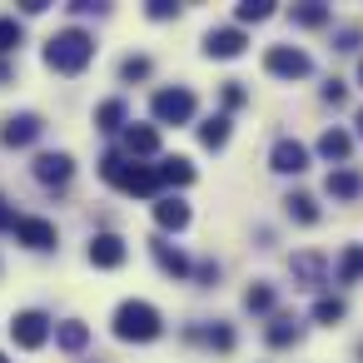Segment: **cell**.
Masks as SVG:
<instances>
[{"label":"cell","instance_id":"obj_1","mask_svg":"<svg viewBox=\"0 0 363 363\" xmlns=\"http://www.w3.org/2000/svg\"><path fill=\"white\" fill-rule=\"evenodd\" d=\"M95 60V35L90 30H60V35H50L45 40V65L55 70V75H80L85 65Z\"/></svg>","mask_w":363,"mask_h":363},{"label":"cell","instance_id":"obj_2","mask_svg":"<svg viewBox=\"0 0 363 363\" xmlns=\"http://www.w3.org/2000/svg\"><path fill=\"white\" fill-rule=\"evenodd\" d=\"M160 333H164V318H160L155 303L125 298V303L115 308V338H125V343H155Z\"/></svg>","mask_w":363,"mask_h":363},{"label":"cell","instance_id":"obj_3","mask_svg":"<svg viewBox=\"0 0 363 363\" xmlns=\"http://www.w3.org/2000/svg\"><path fill=\"white\" fill-rule=\"evenodd\" d=\"M100 174H105L115 189H125V194H140V199H150V194L160 189V174H155V164H130L125 155H105V160H100Z\"/></svg>","mask_w":363,"mask_h":363},{"label":"cell","instance_id":"obj_4","mask_svg":"<svg viewBox=\"0 0 363 363\" xmlns=\"http://www.w3.org/2000/svg\"><path fill=\"white\" fill-rule=\"evenodd\" d=\"M150 110H155L160 125H189V120H194V90H184V85L160 90V95L150 100Z\"/></svg>","mask_w":363,"mask_h":363},{"label":"cell","instance_id":"obj_5","mask_svg":"<svg viewBox=\"0 0 363 363\" xmlns=\"http://www.w3.org/2000/svg\"><path fill=\"white\" fill-rule=\"evenodd\" d=\"M264 70L279 75V80H303V75L313 70V60H308L303 50H294V45H269V50H264Z\"/></svg>","mask_w":363,"mask_h":363},{"label":"cell","instance_id":"obj_6","mask_svg":"<svg viewBox=\"0 0 363 363\" xmlns=\"http://www.w3.org/2000/svg\"><path fill=\"white\" fill-rule=\"evenodd\" d=\"M11 338H16V348H40V343L50 338V318H45L40 308H26V313H16V323H11Z\"/></svg>","mask_w":363,"mask_h":363},{"label":"cell","instance_id":"obj_7","mask_svg":"<svg viewBox=\"0 0 363 363\" xmlns=\"http://www.w3.org/2000/svg\"><path fill=\"white\" fill-rule=\"evenodd\" d=\"M244 45H249V40H244L239 26H224V30H209V35H204V55H209V60H234V55H244Z\"/></svg>","mask_w":363,"mask_h":363},{"label":"cell","instance_id":"obj_8","mask_svg":"<svg viewBox=\"0 0 363 363\" xmlns=\"http://www.w3.org/2000/svg\"><path fill=\"white\" fill-rule=\"evenodd\" d=\"M294 284L298 289H323L328 284V264H323V254H313V249H303V254H294Z\"/></svg>","mask_w":363,"mask_h":363},{"label":"cell","instance_id":"obj_9","mask_svg":"<svg viewBox=\"0 0 363 363\" xmlns=\"http://www.w3.org/2000/svg\"><path fill=\"white\" fill-rule=\"evenodd\" d=\"M16 239H21L26 249H55V224L26 214V219H16Z\"/></svg>","mask_w":363,"mask_h":363},{"label":"cell","instance_id":"obj_10","mask_svg":"<svg viewBox=\"0 0 363 363\" xmlns=\"http://www.w3.org/2000/svg\"><path fill=\"white\" fill-rule=\"evenodd\" d=\"M125 254H130V249H125L120 234H95V239H90V264H95V269H120Z\"/></svg>","mask_w":363,"mask_h":363},{"label":"cell","instance_id":"obj_11","mask_svg":"<svg viewBox=\"0 0 363 363\" xmlns=\"http://www.w3.org/2000/svg\"><path fill=\"white\" fill-rule=\"evenodd\" d=\"M40 130H45V120H40V115H11V120H6V130H0V140H6L11 150H21V145L40 140Z\"/></svg>","mask_w":363,"mask_h":363},{"label":"cell","instance_id":"obj_12","mask_svg":"<svg viewBox=\"0 0 363 363\" xmlns=\"http://www.w3.org/2000/svg\"><path fill=\"white\" fill-rule=\"evenodd\" d=\"M269 164H274L279 174H303V169H308V150H303L298 140H279L274 155H269Z\"/></svg>","mask_w":363,"mask_h":363},{"label":"cell","instance_id":"obj_13","mask_svg":"<svg viewBox=\"0 0 363 363\" xmlns=\"http://www.w3.org/2000/svg\"><path fill=\"white\" fill-rule=\"evenodd\" d=\"M70 174H75L70 155H35V179L40 184H65Z\"/></svg>","mask_w":363,"mask_h":363},{"label":"cell","instance_id":"obj_14","mask_svg":"<svg viewBox=\"0 0 363 363\" xmlns=\"http://www.w3.org/2000/svg\"><path fill=\"white\" fill-rule=\"evenodd\" d=\"M150 249H155V264H160L169 279H184V274H189V259H184L169 239H150Z\"/></svg>","mask_w":363,"mask_h":363},{"label":"cell","instance_id":"obj_15","mask_svg":"<svg viewBox=\"0 0 363 363\" xmlns=\"http://www.w3.org/2000/svg\"><path fill=\"white\" fill-rule=\"evenodd\" d=\"M125 150L130 155H160V130L155 125H130L125 130Z\"/></svg>","mask_w":363,"mask_h":363},{"label":"cell","instance_id":"obj_16","mask_svg":"<svg viewBox=\"0 0 363 363\" xmlns=\"http://www.w3.org/2000/svg\"><path fill=\"white\" fill-rule=\"evenodd\" d=\"M155 174H160V184H194V164H189L184 155H174V160L155 164Z\"/></svg>","mask_w":363,"mask_h":363},{"label":"cell","instance_id":"obj_17","mask_svg":"<svg viewBox=\"0 0 363 363\" xmlns=\"http://www.w3.org/2000/svg\"><path fill=\"white\" fill-rule=\"evenodd\" d=\"M298 338H303V323H298V318L279 313V318L269 323V343H274V348H289V343H298Z\"/></svg>","mask_w":363,"mask_h":363},{"label":"cell","instance_id":"obj_18","mask_svg":"<svg viewBox=\"0 0 363 363\" xmlns=\"http://www.w3.org/2000/svg\"><path fill=\"white\" fill-rule=\"evenodd\" d=\"M348 150H353V140H348L343 130H323V135H318V155H323V160H338V164H343Z\"/></svg>","mask_w":363,"mask_h":363},{"label":"cell","instance_id":"obj_19","mask_svg":"<svg viewBox=\"0 0 363 363\" xmlns=\"http://www.w3.org/2000/svg\"><path fill=\"white\" fill-rule=\"evenodd\" d=\"M155 219H160V229H184V224H189V204L160 199V204H155Z\"/></svg>","mask_w":363,"mask_h":363},{"label":"cell","instance_id":"obj_20","mask_svg":"<svg viewBox=\"0 0 363 363\" xmlns=\"http://www.w3.org/2000/svg\"><path fill=\"white\" fill-rule=\"evenodd\" d=\"M55 343H60L65 353H80V348L90 343V328H85L80 318H70V323H60V328H55Z\"/></svg>","mask_w":363,"mask_h":363},{"label":"cell","instance_id":"obj_21","mask_svg":"<svg viewBox=\"0 0 363 363\" xmlns=\"http://www.w3.org/2000/svg\"><path fill=\"white\" fill-rule=\"evenodd\" d=\"M358 189H363V179H358L353 169H333V174H328V194H333V199H358Z\"/></svg>","mask_w":363,"mask_h":363},{"label":"cell","instance_id":"obj_22","mask_svg":"<svg viewBox=\"0 0 363 363\" xmlns=\"http://www.w3.org/2000/svg\"><path fill=\"white\" fill-rule=\"evenodd\" d=\"M363 279V244H348L338 259V284H358Z\"/></svg>","mask_w":363,"mask_h":363},{"label":"cell","instance_id":"obj_23","mask_svg":"<svg viewBox=\"0 0 363 363\" xmlns=\"http://www.w3.org/2000/svg\"><path fill=\"white\" fill-rule=\"evenodd\" d=\"M120 125H125V100H105V105L95 110V130L110 135V130H120Z\"/></svg>","mask_w":363,"mask_h":363},{"label":"cell","instance_id":"obj_24","mask_svg":"<svg viewBox=\"0 0 363 363\" xmlns=\"http://www.w3.org/2000/svg\"><path fill=\"white\" fill-rule=\"evenodd\" d=\"M199 140H204L209 150H224V140H229V115H214V120H204V125H199Z\"/></svg>","mask_w":363,"mask_h":363},{"label":"cell","instance_id":"obj_25","mask_svg":"<svg viewBox=\"0 0 363 363\" xmlns=\"http://www.w3.org/2000/svg\"><path fill=\"white\" fill-rule=\"evenodd\" d=\"M284 204H289V214H294L298 224H318V204H313V194H303V189H298V194H289Z\"/></svg>","mask_w":363,"mask_h":363},{"label":"cell","instance_id":"obj_26","mask_svg":"<svg viewBox=\"0 0 363 363\" xmlns=\"http://www.w3.org/2000/svg\"><path fill=\"white\" fill-rule=\"evenodd\" d=\"M234 16H239V26H259V21H269V16H274V0H244Z\"/></svg>","mask_w":363,"mask_h":363},{"label":"cell","instance_id":"obj_27","mask_svg":"<svg viewBox=\"0 0 363 363\" xmlns=\"http://www.w3.org/2000/svg\"><path fill=\"white\" fill-rule=\"evenodd\" d=\"M294 26H328V6H318V0H308V6H294Z\"/></svg>","mask_w":363,"mask_h":363},{"label":"cell","instance_id":"obj_28","mask_svg":"<svg viewBox=\"0 0 363 363\" xmlns=\"http://www.w3.org/2000/svg\"><path fill=\"white\" fill-rule=\"evenodd\" d=\"M244 308H249V313H269V308H274V289H269V284H254V289L244 294Z\"/></svg>","mask_w":363,"mask_h":363},{"label":"cell","instance_id":"obj_29","mask_svg":"<svg viewBox=\"0 0 363 363\" xmlns=\"http://www.w3.org/2000/svg\"><path fill=\"white\" fill-rule=\"evenodd\" d=\"M313 318H318V323H328V328H333V323H338V318H343V298H318V303H313Z\"/></svg>","mask_w":363,"mask_h":363},{"label":"cell","instance_id":"obj_30","mask_svg":"<svg viewBox=\"0 0 363 363\" xmlns=\"http://www.w3.org/2000/svg\"><path fill=\"white\" fill-rule=\"evenodd\" d=\"M16 45H21V21L0 16V55H6V50H16Z\"/></svg>","mask_w":363,"mask_h":363},{"label":"cell","instance_id":"obj_31","mask_svg":"<svg viewBox=\"0 0 363 363\" xmlns=\"http://www.w3.org/2000/svg\"><path fill=\"white\" fill-rule=\"evenodd\" d=\"M204 338H209V348H219V353H229V348H234V328H229V323H214Z\"/></svg>","mask_w":363,"mask_h":363},{"label":"cell","instance_id":"obj_32","mask_svg":"<svg viewBox=\"0 0 363 363\" xmlns=\"http://www.w3.org/2000/svg\"><path fill=\"white\" fill-rule=\"evenodd\" d=\"M120 75H125V80H145V75H150V60H145V55H130V60L120 65Z\"/></svg>","mask_w":363,"mask_h":363},{"label":"cell","instance_id":"obj_33","mask_svg":"<svg viewBox=\"0 0 363 363\" xmlns=\"http://www.w3.org/2000/svg\"><path fill=\"white\" fill-rule=\"evenodd\" d=\"M179 6H169V0H150V21H174Z\"/></svg>","mask_w":363,"mask_h":363},{"label":"cell","instance_id":"obj_34","mask_svg":"<svg viewBox=\"0 0 363 363\" xmlns=\"http://www.w3.org/2000/svg\"><path fill=\"white\" fill-rule=\"evenodd\" d=\"M244 105V90H239V80H229L224 85V110H239Z\"/></svg>","mask_w":363,"mask_h":363},{"label":"cell","instance_id":"obj_35","mask_svg":"<svg viewBox=\"0 0 363 363\" xmlns=\"http://www.w3.org/2000/svg\"><path fill=\"white\" fill-rule=\"evenodd\" d=\"M343 95H348L343 80H328V85H323V100H328V105H343Z\"/></svg>","mask_w":363,"mask_h":363},{"label":"cell","instance_id":"obj_36","mask_svg":"<svg viewBox=\"0 0 363 363\" xmlns=\"http://www.w3.org/2000/svg\"><path fill=\"white\" fill-rule=\"evenodd\" d=\"M0 229H16V209L6 204V194H0Z\"/></svg>","mask_w":363,"mask_h":363},{"label":"cell","instance_id":"obj_37","mask_svg":"<svg viewBox=\"0 0 363 363\" xmlns=\"http://www.w3.org/2000/svg\"><path fill=\"white\" fill-rule=\"evenodd\" d=\"M338 50H358V30H338Z\"/></svg>","mask_w":363,"mask_h":363},{"label":"cell","instance_id":"obj_38","mask_svg":"<svg viewBox=\"0 0 363 363\" xmlns=\"http://www.w3.org/2000/svg\"><path fill=\"white\" fill-rule=\"evenodd\" d=\"M353 125H358V135H363V110H358V115H353Z\"/></svg>","mask_w":363,"mask_h":363},{"label":"cell","instance_id":"obj_39","mask_svg":"<svg viewBox=\"0 0 363 363\" xmlns=\"http://www.w3.org/2000/svg\"><path fill=\"white\" fill-rule=\"evenodd\" d=\"M358 85H363V60H358Z\"/></svg>","mask_w":363,"mask_h":363},{"label":"cell","instance_id":"obj_40","mask_svg":"<svg viewBox=\"0 0 363 363\" xmlns=\"http://www.w3.org/2000/svg\"><path fill=\"white\" fill-rule=\"evenodd\" d=\"M0 363H6V353H0Z\"/></svg>","mask_w":363,"mask_h":363}]
</instances>
